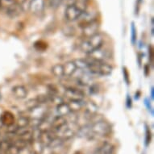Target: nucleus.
I'll use <instances>...</instances> for the list:
<instances>
[{
  "label": "nucleus",
  "instance_id": "nucleus-1",
  "mask_svg": "<svg viewBox=\"0 0 154 154\" xmlns=\"http://www.w3.org/2000/svg\"><path fill=\"white\" fill-rule=\"evenodd\" d=\"M86 60L88 63V68L86 71L91 75L100 76V77L109 76L111 75L113 71V67L105 61H96L90 57L86 58Z\"/></svg>",
  "mask_w": 154,
  "mask_h": 154
},
{
  "label": "nucleus",
  "instance_id": "nucleus-2",
  "mask_svg": "<svg viewBox=\"0 0 154 154\" xmlns=\"http://www.w3.org/2000/svg\"><path fill=\"white\" fill-rule=\"evenodd\" d=\"M103 35L98 32L91 37L85 38V40L80 44V49L82 53L89 55L94 51L102 48L103 45Z\"/></svg>",
  "mask_w": 154,
  "mask_h": 154
},
{
  "label": "nucleus",
  "instance_id": "nucleus-3",
  "mask_svg": "<svg viewBox=\"0 0 154 154\" xmlns=\"http://www.w3.org/2000/svg\"><path fill=\"white\" fill-rule=\"evenodd\" d=\"M111 131V126L104 120L96 121L91 125V132L89 137H104L108 136Z\"/></svg>",
  "mask_w": 154,
  "mask_h": 154
},
{
  "label": "nucleus",
  "instance_id": "nucleus-4",
  "mask_svg": "<svg viewBox=\"0 0 154 154\" xmlns=\"http://www.w3.org/2000/svg\"><path fill=\"white\" fill-rule=\"evenodd\" d=\"M54 132L56 134V137L61 139L62 141H65V140L71 139L72 137H74L77 131L72 127H70L69 124H66Z\"/></svg>",
  "mask_w": 154,
  "mask_h": 154
},
{
  "label": "nucleus",
  "instance_id": "nucleus-5",
  "mask_svg": "<svg viewBox=\"0 0 154 154\" xmlns=\"http://www.w3.org/2000/svg\"><path fill=\"white\" fill-rule=\"evenodd\" d=\"M65 96L71 101V100H84L85 93L83 91L76 87H67L65 91Z\"/></svg>",
  "mask_w": 154,
  "mask_h": 154
},
{
  "label": "nucleus",
  "instance_id": "nucleus-6",
  "mask_svg": "<svg viewBox=\"0 0 154 154\" xmlns=\"http://www.w3.org/2000/svg\"><path fill=\"white\" fill-rule=\"evenodd\" d=\"M82 14L81 11L73 4H69L65 11V17L69 22L78 20L81 15Z\"/></svg>",
  "mask_w": 154,
  "mask_h": 154
},
{
  "label": "nucleus",
  "instance_id": "nucleus-7",
  "mask_svg": "<svg viewBox=\"0 0 154 154\" xmlns=\"http://www.w3.org/2000/svg\"><path fill=\"white\" fill-rule=\"evenodd\" d=\"M4 11L6 15L10 18H15L20 15L23 11V6L17 3H13L11 4L5 6Z\"/></svg>",
  "mask_w": 154,
  "mask_h": 154
},
{
  "label": "nucleus",
  "instance_id": "nucleus-8",
  "mask_svg": "<svg viewBox=\"0 0 154 154\" xmlns=\"http://www.w3.org/2000/svg\"><path fill=\"white\" fill-rule=\"evenodd\" d=\"M45 8V0H31L29 3V11L33 15H39L44 12Z\"/></svg>",
  "mask_w": 154,
  "mask_h": 154
},
{
  "label": "nucleus",
  "instance_id": "nucleus-9",
  "mask_svg": "<svg viewBox=\"0 0 154 154\" xmlns=\"http://www.w3.org/2000/svg\"><path fill=\"white\" fill-rule=\"evenodd\" d=\"M45 147L39 139H32L28 144L27 149L30 154H43Z\"/></svg>",
  "mask_w": 154,
  "mask_h": 154
},
{
  "label": "nucleus",
  "instance_id": "nucleus-10",
  "mask_svg": "<svg viewBox=\"0 0 154 154\" xmlns=\"http://www.w3.org/2000/svg\"><path fill=\"white\" fill-rule=\"evenodd\" d=\"M99 23H98L97 20L93 22H91L89 24L84 27L82 31V35H84V37L89 38L91 37L92 35H95L98 33V31H99Z\"/></svg>",
  "mask_w": 154,
  "mask_h": 154
},
{
  "label": "nucleus",
  "instance_id": "nucleus-11",
  "mask_svg": "<svg viewBox=\"0 0 154 154\" xmlns=\"http://www.w3.org/2000/svg\"><path fill=\"white\" fill-rule=\"evenodd\" d=\"M13 96L17 99H24L27 98L28 94V91L25 86L23 85H17L15 86L11 90Z\"/></svg>",
  "mask_w": 154,
  "mask_h": 154
},
{
  "label": "nucleus",
  "instance_id": "nucleus-12",
  "mask_svg": "<svg viewBox=\"0 0 154 154\" xmlns=\"http://www.w3.org/2000/svg\"><path fill=\"white\" fill-rule=\"evenodd\" d=\"M0 121H1L3 125L6 126L7 128L10 127L15 124V116H14V114L12 112H11L9 111H6L2 114V116L0 117Z\"/></svg>",
  "mask_w": 154,
  "mask_h": 154
},
{
  "label": "nucleus",
  "instance_id": "nucleus-13",
  "mask_svg": "<svg viewBox=\"0 0 154 154\" xmlns=\"http://www.w3.org/2000/svg\"><path fill=\"white\" fill-rule=\"evenodd\" d=\"M66 124H68V120H67L66 117L56 116L51 120V130H53V131H57V129H59L61 127L64 126Z\"/></svg>",
  "mask_w": 154,
  "mask_h": 154
},
{
  "label": "nucleus",
  "instance_id": "nucleus-14",
  "mask_svg": "<svg viewBox=\"0 0 154 154\" xmlns=\"http://www.w3.org/2000/svg\"><path fill=\"white\" fill-rule=\"evenodd\" d=\"M115 146L111 143L103 142L100 146L96 149L94 154H114Z\"/></svg>",
  "mask_w": 154,
  "mask_h": 154
},
{
  "label": "nucleus",
  "instance_id": "nucleus-15",
  "mask_svg": "<svg viewBox=\"0 0 154 154\" xmlns=\"http://www.w3.org/2000/svg\"><path fill=\"white\" fill-rule=\"evenodd\" d=\"M89 57L96 61H105L106 58H108L109 54L108 52L105 49H102V48L97 49V50L94 51L91 54H89Z\"/></svg>",
  "mask_w": 154,
  "mask_h": 154
},
{
  "label": "nucleus",
  "instance_id": "nucleus-16",
  "mask_svg": "<svg viewBox=\"0 0 154 154\" xmlns=\"http://www.w3.org/2000/svg\"><path fill=\"white\" fill-rule=\"evenodd\" d=\"M64 69V77H73L74 75V73L77 72L78 69L76 67L75 64L73 62V61H67L63 65Z\"/></svg>",
  "mask_w": 154,
  "mask_h": 154
},
{
  "label": "nucleus",
  "instance_id": "nucleus-17",
  "mask_svg": "<svg viewBox=\"0 0 154 154\" xmlns=\"http://www.w3.org/2000/svg\"><path fill=\"white\" fill-rule=\"evenodd\" d=\"M84 103L85 102L84 100H71L68 103V106L69 107V110L72 113H76V112H79L83 109L84 107Z\"/></svg>",
  "mask_w": 154,
  "mask_h": 154
},
{
  "label": "nucleus",
  "instance_id": "nucleus-18",
  "mask_svg": "<svg viewBox=\"0 0 154 154\" xmlns=\"http://www.w3.org/2000/svg\"><path fill=\"white\" fill-rule=\"evenodd\" d=\"M56 108H57V116L67 117L69 115H70V114L72 113L70 111V110H69V107L68 104L66 103L65 102L62 103L57 105V106H56Z\"/></svg>",
  "mask_w": 154,
  "mask_h": 154
},
{
  "label": "nucleus",
  "instance_id": "nucleus-19",
  "mask_svg": "<svg viewBox=\"0 0 154 154\" xmlns=\"http://www.w3.org/2000/svg\"><path fill=\"white\" fill-rule=\"evenodd\" d=\"M29 121H30V118L28 116H20L19 119H17V122H16L15 125L17 126L18 129L25 128H28V125H29Z\"/></svg>",
  "mask_w": 154,
  "mask_h": 154
},
{
  "label": "nucleus",
  "instance_id": "nucleus-20",
  "mask_svg": "<svg viewBox=\"0 0 154 154\" xmlns=\"http://www.w3.org/2000/svg\"><path fill=\"white\" fill-rule=\"evenodd\" d=\"M51 72L57 78L64 77V69L62 64H56L51 69Z\"/></svg>",
  "mask_w": 154,
  "mask_h": 154
},
{
  "label": "nucleus",
  "instance_id": "nucleus-21",
  "mask_svg": "<svg viewBox=\"0 0 154 154\" xmlns=\"http://www.w3.org/2000/svg\"><path fill=\"white\" fill-rule=\"evenodd\" d=\"M89 1L90 0H75L73 4L76 6L79 10L81 11L83 13L86 11H87V8H88L89 6Z\"/></svg>",
  "mask_w": 154,
  "mask_h": 154
},
{
  "label": "nucleus",
  "instance_id": "nucleus-22",
  "mask_svg": "<svg viewBox=\"0 0 154 154\" xmlns=\"http://www.w3.org/2000/svg\"><path fill=\"white\" fill-rule=\"evenodd\" d=\"M74 64H75L76 67L78 69V70L82 71H86L87 68H88V63L86 59H77L73 61Z\"/></svg>",
  "mask_w": 154,
  "mask_h": 154
},
{
  "label": "nucleus",
  "instance_id": "nucleus-23",
  "mask_svg": "<svg viewBox=\"0 0 154 154\" xmlns=\"http://www.w3.org/2000/svg\"><path fill=\"white\" fill-rule=\"evenodd\" d=\"M137 28L135 26V23L132 22L131 25V42L132 45H135L137 43Z\"/></svg>",
  "mask_w": 154,
  "mask_h": 154
},
{
  "label": "nucleus",
  "instance_id": "nucleus-24",
  "mask_svg": "<svg viewBox=\"0 0 154 154\" xmlns=\"http://www.w3.org/2000/svg\"><path fill=\"white\" fill-rule=\"evenodd\" d=\"M25 106L26 108L28 111H30V110H32L33 108H35L37 106H40V104L37 102L36 99H28V101L25 103Z\"/></svg>",
  "mask_w": 154,
  "mask_h": 154
},
{
  "label": "nucleus",
  "instance_id": "nucleus-25",
  "mask_svg": "<svg viewBox=\"0 0 154 154\" xmlns=\"http://www.w3.org/2000/svg\"><path fill=\"white\" fill-rule=\"evenodd\" d=\"M34 47L38 51H45L47 48V43L42 41H38L34 44Z\"/></svg>",
  "mask_w": 154,
  "mask_h": 154
},
{
  "label": "nucleus",
  "instance_id": "nucleus-26",
  "mask_svg": "<svg viewBox=\"0 0 154 154\" xmlns=\"http://www.w3.org/2000/svg\"><path fill=\"white\" fill-rule=\"evenodd\" d=\"M62 0H49V6L51 8L56 9L61 5Z\"/></svg>",
  "mask_w": 154,
  "mask_h": 154
},
{
  "label": "nucleus",
  "instance_id": "nucleus-27",
  "mask_svg": "<svg viewBox=\"0 0 154 154\" xmlns=\"http://www.w3.org/2000/svg\"><path fill=\"white\" fill-rule=\"evenodd\" d=\"M123 73H124V81L126 82L127 85H129L130 84V75H129L128 71L126 67L123 68Z\"/></svg>",
  "mask_w": 154,
  "mask_h": 154
},
{
  "label": "nucleus",
  "instance_id": "nucleus-28",
  "mask_svg": "<svg viewBox=\"0 0 154 154\" xmlns=\"http://www.w3.org/2000/svg\"><path fill=\"white\" fill-rule=\"evenodd\" d=\"M151 137H152V134L151 131L148 126H146V138H145V144L146 145L149 144L150 141H151Z\"/></svg>",
  "mask_w": 154,
  "mask_h": 154
},
{
  "label": "nucleus",
  "instance_id": "nucleus-29",
  "mask_svg": "<svg viewBox=\"0 0 154 154\" xmlns=\"http://www.w3.org/2000/svg\"><path fill=\"white\" fill-rule=\"evenodd\" d=\"M64 32L67 35H73L75 33V30H74V28L73 27L69 26V27L66 28V30H64Z\"/></svg>",
  "mask_w": 154,
  "mask_h": 154
},
{
  "label": "nucleus",
  "instance_id": "nucleus-30",
  "mask_svg": "<svg viewBox=\"0 0 154 154\" xmlns=\"http://www.w3.org/2000/svg\"><path fill=\"white\" fill-rule=\"evenodd\" d=\"M149 60L151 61L152 63H153V59H154V51L152 46L149 45Z\"/></svg>",
  "mask_w": 154,
  "mask_h": 154
},
{
  "label": "nucleus",
  "instance_id": "nucleus-31",
  "mask_svg": "<svg viewBox=\"0 0 154 154\" xmlns=\"http://www.w3.org/2000/svg\"><path fill=\"white\" fill-rule=\"evenodd\" d=\"M144 104L145 106H147V108L149 110V111L152 115H153V111H152V107L151 106V103H150V101L149 100V99H144Z\"/></svg>",
  "mask_w": 154,
  "mask_h": 154
},
{
  "label": "nucleus",
  "instance_id": "nucleus-32",
  "mask_svg": "<svg viewBox=\"0 0 154 154\" xmlns=\"http://www.w3.org/2000/svg\"><path fill=\"white\" fill-rule=\"evenodd\" d=\"M143 0H137V4H136V14L138 15V13L140 11V5Z\"/></svg>",
  "mask_w": 154,
  "mask_h": 154
},
{
  "label": "nucleus",
  "instance_id": "nucleus-33",
  "mask_svg": "<svg viewBox=\"0 0 154 154\" xmlns=\"http://www.w3.org/2000/svg\"><path fill=\"white\" fill-rule=\"evenodd\" d=\"M127 106H128V108H131V105H132V101H131V97L129 95H128L127 97Z\"/></svg>",
  "mask_w": 154,
  "mask_h": 154
},
{
  "label": "nucleus",
  "instance_id": "nucleus-34",
  "mask_svg": "<svg viewBox=\"0 0 154 154\" xmlns=\"http://www.w3.org/2000/svg\"><path fill=\"white\" fill-rule=\"evenodd\" d=\"M3 5H4V3H7V5H9V4H11V3H15V0H3ZM3 8H4V7H3Z\"/></svg>",
  "mask_w": 154,
  "mask_h": 154
},
{
  "label": "nucleus",
  "instance_id": "nucleus-35",
  "mask_svg": "<svg viewBox=\"0 0 154 154\" xmlns=\"http://www.w3.org/2000/svg\"><path fill=\"white\" fill-rule=\"evenodd\" d=\"M26 2V0H15V3H19V4H20V5L23 6V4Z\"/></svg>",
  "mask_w": 154,
  "mask_h": 154
},
{
  "label": "nucleus",
  "instance_id": "nucleus-36",
  "mask_svg": "<svg viewBox=\"0 0 154 154\" xmlns=\"http://www.w3.org/2000/svg\"><path fill=\"white\" fill-rule=\"evenodd\" d=\"M151 98H152V99H154V89H153V87H152V88H151Z\"/></svg>",
  "mask_w": 154,
  "mask_h": 154
},
{
  "label": "nucleus",
  "instance_id": "nucleus-37",
  "mask_svg": "<svg viewBox=\"0 0 154 154\" xmlns=\"http://www.w3.org/2000/svg\"><path fill=\"white\" fill-rule=\"evenodd\" d=\"M3 8V0H0V10H2Z\"/></svg>",
  "mask_w": 154,
  "mask_h": 154
},
{
  "label": "nucleus",
  "instance_id": "nucleus-38",
  "mask_svg": "<svg viewBox=\"0 0 154 154\" xmlns=\"http://www.w3.org/2000/svg\"><path fill=\"white\" fill-rule=\"evenodd\" d=\"M73 154H83L82 152H75Z\"/></svg>",
  "mask_w": 154,
  "mask_h": 154
},
{
  "label": "nucleus",
  "instance_id": "nucleus-39",
  "mask_svg": "<svg viewBox=\"0 0 154 154\" xmlns=\"http://www.w3.org/2000/svg\"><path fill=\"white\" fill-rule=\"evenodd\" d=\"M2 99V94H0V99Z\"/></svg>",
  "mask_w": 154,
  "mask_h": 154
},
{
  "label": "nucleus",
  "instance_id": "nucleus-40",
  "mask_svg": "<svg viewBox=\"0 0 154 154\" xmlns=\"http://www.w3.org/2000/svg\"><path fill=\"white\" fill-rule=\"evenodd\" d=\"M50 154H57V153H55V152H52V153H50Z\"/></svg>",
  "mask_w": 154,
  "mask_h": 154
}]
</instances>
